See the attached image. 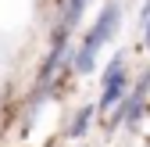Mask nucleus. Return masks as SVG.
Segmentation results:
<instances>
[{
    "label": "nucleus",
    "mask_w": 150,
    "mask_h": 147,
    "mask_svg": "<svg viewBox=\"0 0 150 147\" xmlns=\"http://www.w3.org/2000/svg\"><path fill=\"white\" fill-rule=\"evenodd\" d=\"M115 25H118V7H115V4H107V7L100 11V18H97V25L89 29L82 50L75 54V72H89V68H93V58H97V50L104 47V40L115 32Z\"/></svg>",
    "instance_id": "obj_1"
},
{
    "label": "nucleus",
    "mask_w": 150,
    "mask_h": 147,
    "mask_svg": "<svg viewBox=\"0 0 150 147\" xmlns=\"http://www.w3.org/2000/svg\"><path fill=\"white\" fill-rule=\"evenodd\" d=\"M122 90H125L122 58H115V65H111V68H107V76H104V97H100V104H104V108H111V104L122 97Z\"/></svg>",
    "instance_id": "obj_2"
},
{
    "label": "nucleus",
    "mask_w": 150,
    "mask_h": 147,
    "mask_svg": "<svg viewBox=\"0 0 150 147\" xmlns=\"http://www.w3.org/2000/svg\"><path fill=\"white\" fill-rule=\"evenodd\" d=\"M82 4H86V0H68V11H64V22H68V25H75V22H79Z\"/></svg>",
    "instance_id": "obj_3"
},
{
    "label": "nucleus",
    "mask_w": 150,
    "mask_h": 147,
    "mask_svg": "<svg viewBox=\"0 0 150 147\" xmlns=\"http://www.w3.org/2000/svg\"><path fill=\"white\" fill-rule=\"evenodd\" d=\"M89 115H93V111H89V108H82V111H79V118H75V122H71V136H82V129H86V126H89Z\"/></svg>",
    "instance_id": "obj_4"
},
{
    "label": "nucleus",
    "mask_w": 150,
    "mask_h": 147,
    "mask_svg": "<svg viewBox=\"0 0 150 147\" xmlns=\"http://www.w3.org/2000/svg\"><path fill=\"white\" fill-rule=\"evenodd\" d=\"M146 40H150V29H146Z\"/></svg>",
    "instance_id": "obj_5"
}]
</instances>
